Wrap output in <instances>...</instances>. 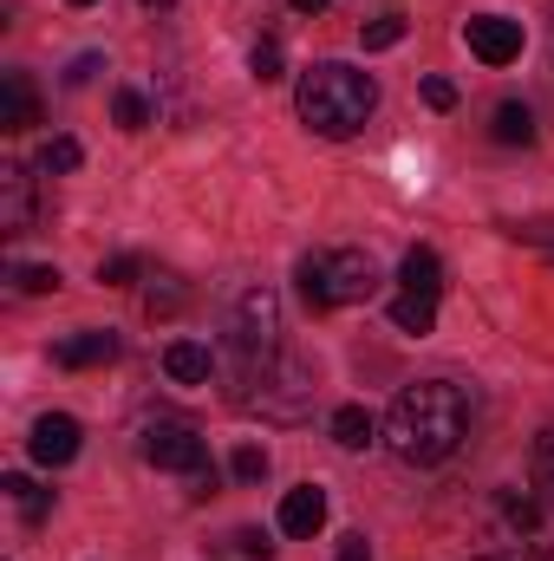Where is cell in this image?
Here are the masks:
<instances>
[{
    "mask_svg": "<svg viewBox=\"0 0 554 561\" xmlns=\"http://www.w3.org/2000/svg\"><path fill=\"white\" fill-rule=\"evenodd\" d=\"M470 431V399L450 379H417L385 412V444L399 463H443Z\"/></svg>",
    "mask_w": 554,
    "mask_h": 561,
    "instance_id": "cell-1",
    "label": "cell"
},
{
    "mask_svg": "<svg viewBox=\"0 0 554 561\" xmlns=\"http://www.w3.org/2000/svg\"><path fill=\"white\" fill-rule=\"evenodd\" d=\"M372 105H379L372 72H359L346 59H313L300 72V85H293V112H300V125L313 138H359Z\"/></svg>",
    "mask_w": 554,
    "mask_h": 561,
    "instance_id": "cell-2",
    "label": "cell"
},
{
    "mask_svg": "<svg viewBox=\"0 0 554 561\" xmlns=\"http://www.w3.org/2000/svg\"><path fill=\"white\" fill-rule=\"evenodd\" d=\"M313 399H320V373H313L300 353H275V359L249 366V392H242V405H249L255 419L300 424L307 412H313Z\"/></svg>",
    "mask_w": 554,
    "mask_h": 561,
    "instance_id": "cell-3",
    "label": "cell"
},
{
    "mask_svg": "<svg viewBox=\"0 0 554 561\" xmlns=\"http://www.w3.org/2000/svg\"><path fill=\"white\" fill-rule=\"evenodd\" d=\"M229 346H235L249 366H262V359H275L280 353V300H275V287H242V294H235V307H229Z\"/></svg>",
    "mask_w": 554,
    "mask_h": 561,
    "instance_id": "cell-4",
    "label": "cell"
},
{
    "mask_svg": "<svg viewBox=\"0 0 554 561\" xmlns=\"http://www.w3.org/2000/svg\"><path fill=\"white\" fill-rule=\"evenodd\" d=\"M143 457H150L157 470H176L183 483L209 470V444H203L183 419H157L150 424V431H143Z\"/></svg>",
    "mask_w": 554,
    "mask_h": 561,
    "instance_id": "cell-5",
    "label": "cell"
},
{
    "mask_svg": "<svg viewBox=\"0 0 554 561\" xmlns=\"http://www.w3.org/2000/svg\"><path fill=\"white\" fill-rule=\"evenodd\" d=\"M463 46L483 66H516L522 59V20H509V13H470L463 20Z\"/></svg>",
    "mask_w": 554,
    "mask_h": 561,
    "instance_id": "cell-6",
    "label": "cell"
},
{
    "mask_svg": "<svg viewBox=\"0 0 554 561\" xmlns=\"http://www.w3.org/2000/svg\"><path fill=\"white\" fill-rule=\"evenodd\" d=\"M326 294H333V307L372 300V294H379V262H372L366 249H333V255H326Z\"/></svg>",
    "mask_w": 554,
    "mask_h": 561,
    "instance_id": "cell-7",
    "label": "cell"
},
{
    "mask_svg": "<svg viewBox=\"0 0 554 561\" xmlns=\"http://www.w3.org/2000/svg\"><path fill=\"white\" fill-rule=\"evenodd\" d=\"M33 216H39L33 170H26V163H0V236H26Z\"/></svg>",
    "mask_w": 554,
    "mask_h": 561,
    "instance_id": "cell-8",
    "label": "cell"
},
{
    "mask_svg": "<svg viewBox=\"0 0 554 561\" xmlns=\"http://www.w3.org/2000/svg\"><path fill=\"white\" fill-rule=\"evenodd\" d=\"M79 419H66V412H46V419L33 424V437H26V450H33V463H46V470H59V463H72L79 457Z\"/></svg>",
    "mask_w": 554,
    "mask_h": 561,
    "instance_id": "cell-9",
    "label": "cell"
},
{
    "mask_svg": "<svg viewBox=\"0 0 554 561\" xmlns=\"http://www.w3.org/2000/svg\"><path fill=\"white\" fill-rule=\"evenodd\" d=\"M53 359H59L66 373H85V366H112V359H118V333H105V327H85V333L59 340V346H53Z\"/></svg>",
    "mask_w": 554,
    "mask_h": 561,
    "instance_id": "cell-10",
    "label": "cell"
},
{
    "mask_svg": "<svg viewBox=\"0 0 554 561\" xmlns=\"http://www.w3.org/2000/svg\"><path fill=\"white\" fill-rule=\"evenodd\" d=\"M320 523H326V490L320 483H300V490H287L280 496V536H320Z\"/></svg>",
    "mask_w": 554,
    "mask_h": 561,
    "instance_id": "cell-11",
    "label": "cell"
},
{
    "mask_svg": "<svg viewBox=\"0 0 554 561\" xmlns=\"http://www.w3.org/2000/svg\"><path fill=\"white\" fill-rule=\"evenodd\" d=\"M39 125V92L26 72H7L0 79V131H33Z\"/></svg>",
    "mask_w": 554,
    "mask_h": 561,
    "instance_id": "cell-12",
    "label": "cell"
},
{
    "mask_svg": "<svg viewBox=\"0 0 554 561\" xmlns=\"http://www.w3.org/2000/svg\"><path fill=\"white\" fill-rule=\"evenodd\" d=\"M163 373H170L176 386H203V379L216 373V359H209L203 340H170V346H163Z\"/></svg>",
    "mask_w": 554,
    "mask_h": 561,
    "instance_id": "cell-13",
    "label": "cell"
},
{
    "mask_svg": "<svg viewBox=\"0 0 554 561\" xmlns=\"http://www.w3.org/2000/svg\"><path fill=\"white\" fill-rule=\"evenodd\" d=\"M496 523H503L509 536H535V529H542V503H535L529 490H496Z\"/></svg>",
    "mask_w": 554,
    "mask_h": 561,
    "instance_id": "cell-14",
    "label": "cell"
},
{
    "mask_svg": "<svg viewBox=\"0 0 554 561\" xmlns=\"http://www.w3.org/2000/svg\"><path fill=\"white\" fill-rule=\"evenodd\" d=\"M489 138L509 144V150H516V144H535V112H529L522 99H503L496 118H489Z\"/></svg>",
    "mask_w": 554,
    "mask_h": 561,
    "instance_id": "cell-15",
    "label": "cell"
},
{
    "mask_svg": "<svg viewBox=\"0 0 554 561\" xmlns=\"http://www.w3.org/2000/svg\"><path fill=\"white\" fill-rule=\"evenodd\" d=\"M399 280H405V294H443V262H437V249H412L405 262H399Z\"/></svg>",
    "mask_w": 554,
    "mask_h": 561,
    "instance_id": "cell-16",
    "label": "cell"
},
{
    "mask_svg": "<svg viewBox=\"0 0 554 561\" xmlns=\"http://www.w3.org/2000/svg\"><path fill=\"white\" fill-rule=\"evenodd\" d=\"M379 437V419L366 412V405H339L333 412V444H346V450H366Z\"/></svg>",
    "mask_w": 554,
    "mask_h": 561,
    "instance_id": "cell-17",
    "label": "cell"
},
{
    "mask_svg": "<svg viewBox=\"0 0 554 561\" xmlns=\"http://www.w3.org/2000/svg\"><path fill=\"white\" fill-rule=\"evenodd\" d=\"M392 327H399V333H430V327H437V300L399 287V300H392Z\"/></svg>",
    "mask_w": 554,
    "mask_h": 561,
    "instance_id": "cell-18",
    "label": "cell"
},
{
    "mask_svg": "<svg viewBox=\"0 0 554 561\" xmlns=\"http://www.w3.org/2000/svg\"><path fill=\"white\" fill-rule=\"evenodd\" d=\"M293 280H300V300H307V313H326V307H333V294H326V255H300Z\"/></svg>",
    "mask_w": 554,
    "mask_h": 561,
    "instance_id": "cell-19",
    "label": "cell"
},
{
    "mask_svg": "<svg viewBox=\"0 0 554 561\" xmlns=\"http://www.w3.org/2000/svg\"><path fill=\"white\" fill-rule=\"evenodd\" d=\"M0 490H7V503H20V516H26V523H46L53 496H46V490H33V477H20V470H13V477H0Z\"/></svg>",
    "mask_w": 554,
    "mask_h": 561,
    "instance_id": "cell-20",
    "label": "cell"
},
{
    "mask_svg": "<svg viewBox=\"0 0 554 561\" xmlns=\"http://www.w3.org/2000/svg\"><path fill=\"white\" fill-rule=\"evenodd\" d=\"M189 300V287H183V275H157L150 287H143V313L157 320V313H176Z\"/></svg>",
    "mask_w": 554,
    "mask_h": 561,
    "instance_id": "cell-21",
    "label": "cell"
},
{
    "mask_svg": "<svg viewBox=\"0 0 554 561\" xmlns=\"http://www.w3.org/2000/svg\"><path fill=\"white\" fill-rule=\"evenodd\" d=\"M359 39H366V53H392V46L405 39V20H399V13H385V20H366V26H359Z\"/></svg>",
    "mask_w": 554,
    "mask_h": 561,
    "instance_id": "cell-22",
    "label": "cell"
},
{
    "mask_svg": "<svg viewBox=\"0 0 554 561\" xmlns=\"http://www.w3.org/2000/svg\"><path fill=\"white\" fill-rule=\"evenodd\" d=\"M509 242H522V249H542L554 262V216H535V222H509Z\"/></svg>",
    "mask_w": 554,
    "mask_h": 561,
    "instance_id": "cell-23",
    "label": "cell"
},
{
    "mask_svg": "<svg viewBox=\"0 0 554 561\" xmlns=\"http://www.w3.org/2000/svg\"><path fill=\"white\" fill-rule=\"evenodd\" d=\"M85 163V150H79V138H46V150H39V170H79Z\"/></svg>",
    "mask_w": 554,
    "mask_h": 561,
    "instance_id": "cell-24",
    "label": "cell"
},
{
    "mask_svg": "<svg viewBox=\"0 0 554 561\" xmlns=\"http://www.w3.org/2000/svg\"><path fill=\"white\" fill-rule=\"evenodd\" d=\"M280 66H287V53H280V39H255V53H249V72L262 79V85H275Z\"/></svg>",
    "mask_w": 554,
    "mask_h": 561,
    "instance_id": "cell-25",
    "label": "cell"
},
{
    "mask_svg": "<svg viewBox=\"0 0 554 561\" xmlns=\"http://www.w3.org/2000/svg\"><path fill=\"white\" fill-rule=\"evenodd\" d=\"M229 470H235V483H262V477H268V450H262V444H242Z\"/></svg>",
    "mask_w": 554,
    "mask_h": 561,
    "instance_id": "cell-26",
    "label": "cell"
},
{
    "mask_svg": "<svg viewBox=\"0 0 554 561\" xmlns=\"http://www.w3.org/2000/svg\"><path fill=\"white\" fill-rule=\"evenodd\" d=\"M535 490L554 503V424L535 437Z\"/></svg>",
    "mask_w": 554,
    "mask_h": 561,
    "instance_id": "cell-27",
    "label": "cell"
},
{
    "mask_svg": "<svg viewBox=\"0 0 554 561\" xmlns=\"http://www.w3.org/2000/svg\"><path fill=\"white\" fill-rule=\"evenodd\" d=\"M138 275H143L138 255H105V262H99V280H105V287H131Z\"/></svg>",
    "mask_w": 554,
    "mask_h": 561,
    "instance_id": "cell-28",
    "label": "cell"
},
{
    "mask_svg": "<svg viewBox=\"0 0 554 561\" xmlns=\"http://www.w3.org/2000/svg\"><path fill=\"white\" fill-rule=\"evenodd\" d=\"M112 112H118V125H125V131H143V125H150V99H143V92H118V105H112Z\"/></svg>",
    "mask_w": 554,
    "mask_h": 561,
    "instance_id": "cell-29",
    "label": "cell"
},
{
    "mask_svg": "<svg viewBox=\"0 0 554 561\" xmlns=\"http://www.w3.org/2000/svg\"><path fill=\"white\" fill-rule=\"evenodd\" d=\"M13 280H20V294H53V287H59V268L33 262V268H13Z\"/></svg>",
    "mask_w": 554,
    "mask_h": 561,
    "instance_id": "cell-30",
    "label": "cell"
},
{
    "mask_svg": "<svg viewBox=\"0 0 554 561\" xmlns=\"http://www.w3.org/2000/svg\"><path fill=\"white\" fill-rule=\"evenodd\" d=\"M229 549H235V556H249V561H268V556H275V542H268L262 529H235V536H229Z\"/></svg>",
    "mask_w": 554,
    "mask_h": 561,
    "instance_id": "cell-31",
    "label": "cell"
},
{
    "mask_svg": "<svg viewBox=\"0 0 554 561\" xmlns=\"http://www.w3.org/2000/svg\"><path fill=\"white\" fill-rule=\"evenodd\" d=\"M424 105H430V112H450V105H457V85L430 72V79H424Z\"/></svg>",
    "mask_w": 554,
    "mask_h": 561,
    "instance_id": "cell-32",
    "label": "cell"
},
{
    "mask_svg": "<svg viewBox=\"0 0 554 561\" xmlns=\"http://www.w3.org/2000/svg\"><path fill=\"white\" fill-rule=\"evenodd\" d=\"M99 72V53H85V59H72V72H66V85H85Z\"/></svg>",
    "mask_w": 554,
    "mask_h": 561,
    "instance_id": "cell-33",
    "label": "cell"
},
{
    "mask_svg": "<svg viewBox=\"0 0 554 561\" xmlns=\"http://www.w3.org/2000/svg\"><path fill=\"white\" fill-rule=\"evenodd\" d=\"M339 561H372V549H366V536H346V542H339Z\"/></svg>",
    "mask_w": 554,
    "mask_h": 561,
    "instance_id": "cell-34",
    "label": "cell"
},
{
    "mask_svg": "<svg viewBox=\"0 0 554 561\" xmlns=\"http://www.w3.org/2000/svg\"><path fill=\"white\" fill-rule=\"evenodd\" d=\"M320 7H326V0H293V13H320Z\"/></svg>",
    "mask_w": 554,
    "mask_h": 561,
    "instance_id": "cell-35",
    "label": "cell"
},
{
    "mask_svg": "<svg viewBox=\"0 0 554 561\" xmlns=\"http://www.w3.org/2000/svg\"><path fill=\"white\" fill-rule=\"evenodd\" d=\"M470 561H516V556H470Z\"/></svg>",
    "mask_w": 554,
    "mask_h": 561,
    "instance_id": "cell-36",
    "label": "cell"
},
{
    "mask_svg": "<svg viewBox=\"0 0 554 561\" xmlns=\"http://www.w3.org/2000/svg\"><path fill=\"white\" fill-rule=\"evenodd\" d=\"M143 7H170V0H143Z\"/></svg>",
    "mask_w": 554,
    "mask_h": 561,
    "instance_id": "cell-37",
    "label": "cell"
},
{
    "mask_svg": "<svg viewBox=\"0 0 554 561\" xmlns=\"http://www.w3.org/2000/svg\"><path fill=\"white\" fill-rule=\"evenodd\" d=\"M72 7H92V0H72Z\"/></svg>",
    "mask_w": 554,
    "mask_h": 561,
    "instance_id": "cell-38",
    "label": "cell"
}]
</instances>
